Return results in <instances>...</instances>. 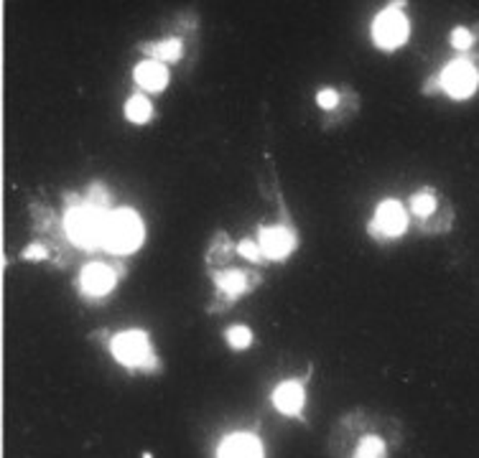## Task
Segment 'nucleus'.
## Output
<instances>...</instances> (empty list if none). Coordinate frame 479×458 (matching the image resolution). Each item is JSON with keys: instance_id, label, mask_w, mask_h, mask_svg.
<instances>
[{"instance_id": "21", "label": "nucleus", "mask_w": 479, "mask_h": 458, "mask_svg": "<svg viewBox=\"0 0 479 458\" xmlns=\"http://www.w3.org/2000/svg\"><path fill=\"white\" fill-rule=\"evenodd\" d=\"M26 257H28V260H44V257H46V249L41 248V245H31V248L26 249Z\"/></svg>"}, {"instance_id": "7", "label": "nucleus", "mask_w": 479, "mask_h": 458, "mask_svg": "<svg viewBox=\"0 0 479 458\" xmlns=\"http://www.w3.org/2000/svg\"><path fill=\"white\" fill-rule=\"evenodd\" d=\"M116 286V272L102 263H90L79 272V288L87 296H105Z\"/></svg>"}, {"instance_id": "13", "label": "nucleus", "mask_w": 479, "mask_h": 458, "mask_svg": "<svg viewBox=\"0 0 479 458\" xmlns=\"http://www.w3.org/2000/svg\"><path fill=\"white\" fill-rule=\"evenodd\" d=\"M151 113H154V107L143 95H133L125 105V114H128L131 122H146L151 117Z\"/></svg>"}, {"instance_id": "20", "label": "nucleus", "mask_w": 479, "mask_h": 458, "mask_svg": "<svg viewBox=\"0 0 479 458\" xmlns=\"http://www.w3.org/2000/svg\"><path fill=\"white\" fill-rule=\"evenodd\" d=\"M240 255H245V257H248V260H260V255H263V249L258 248V245H255V242H252V240H243V242H240Z\"/></svg>"}, {"instance_id": "9", "label": "nucleus", "mask_w": 479, "mask_h": 458, "mask_svg": "<svg viewBox=\"0 0 479 458\" xmlns=\"http://www.w3.org/2000/svg\"><path fill=\"white\" fill-rule=\"evenodd\" d=\"M296 248V237L286 227H266L260 229V249L273 260H283L291 249Z\"/></svg>"}, {"instance_id": "1", "label": "nucleus", "mask_w": 479, "mask_h": 458, "mask_svg": "<svg viewBox=\"0 0 479 458\" xmlns=\"http://www.w3.org/2000/svg\"><path fill=\"white\" fill-rule=\"evenodd\" d=\"M436 87L439 92H446L451 99H469L479 87V69L475 61L467 57L451 59L439 75L426 84V92Z\"/></svg>"}, {"instance_id": "17", "label": "nucleus", "mask_w": 479, "mask_h": 458, "mask_svg": "<svg viewBox=\"0 0 479 458\" xmlns=\"http://www.w3.org/2000/svg\"><path fill=\"white\" fill-rule=\"evenodd\" d=\"M475 31H469V28H464V26H457L454 31H451V46L457 49V51H469L472 46H475Z\"/></svg>"}, {"instance_id": "5", "label": "nucleus", "mask_w": 479, "mask_h": 458, "mask_svg": "<svg viewBox=\"0 0 479 458\" xmlns=\"http://www.w3.org/2000/svg\"><path fill=\"white\" fill-rule=\"evenodd\" d=\"M108 217L97 207H77L67 214V232L77 242L79 248H95L105 237Z\"/></svg>"}, {"instance_id": "18", "label": "nucleus", "mask_w": 479, "mask_h": 458, "mask_svg": "<svg viewBox=\"0 0 479 458\" xmlns=\"http://www.w3.org/2000/svg\"><path fill=\"white\" fill-rule=\"evenodd\" d=\"M228 342L232 349H245L252 344V334H250L248 326H230L228 328Z\"/></svg>"}, {"instance_id": "2", "label": "nucleus", "mask_w": 479, "mask_h": 458, "mask_svg": "<svg viewBox=\"0 0 479 458\" xmlns=\"http://www.w3.org/2000/svg\"><path fill=\"white\" fill-rule=\"evenodd\" d=\"M143 242V222L140 217L131 209L113 211L108 217V225H105V237H102V245L116 252V255H128L133 252L138 245Z\"/></svg>"}, {"instance_id": "12", "label": "nucleus", "mask_w": 479, "mask_h": 458, "mask_svg": "<svg viewBox=\"0 0 479 458\" xmlns=\"http://www.w3.org/2000/svg\"><path fill=\"white\" fill-rule=\"evenodd\" d=\"M439 207V196H436V191L431 189H423L419 193H413V199H411V211L419 217V219H428L434 211Z\"/></svg>"}, {"instance_id": "11", "label": "nucleus", "mask_w": 479, "mask_h": 458, "mask_svg": "<svg viewBox=\"0 0 479 458\" xmlns=\"http://www.w3.org/2000/svg\"><path fill=\"white\" fill-rule=\"evenodd\" d=\"M135 82L148 92H161L169 84V72H166V67L161 61L148 59V61H140L135 67Z\"/></svg>"}, {"instance_id": "8", "label": "nucleus", "mask_w": 479, "mask_h": 458, "mask_svg": "<svg viewBox=\"0 0 479 458\" xmlns=\"http://www.w3.org/2000/svg\"><path fill=\"white\" fill-rule=\"evenodd\" d=\"M304 402H307V392H304V384H301V382H281V384L273 390V405H275L283 415H299V413L304 410Z\"/></svg>"}, {"instance_id": "19", "label": "nucleus", "mask_w": 479, "mask_h": 458, "mask_svg": "<svg viewBox=\"0 0 479 458\" xmlns=\"http://www.w3.org/2000/svg\"><path fill=\"white\" fill-rule=\"evenodd\" d=\"M316 102H319V107H324V110H331V107H337V102H339V95H337L334 90H322V92L316 95Z\"/></svg>"}, {"instance_id": "3", "label": "nucleus", "mask_w": 479, "mask_h": 458, "mask_svg": "<svg viewBox=\"0 0 479 458\" xmlns=\"http://www.w3.org/2000/svg\"><path fill=\"white\" fill-rule=\"evenodd\" d=\"M113 357L117 362L131 367V369H154L156 367V354L151 339L143 334V331H123L117 334L113 344Z\"/></svg>"}, {"instance_id": "15", "label": "nucleus", "mask_w": 479, "mask_h": 458, "mask_svg": "<svg viewBox=\"0 0 479 458\" xmlns=\"http://www.w3.org/2000/svg\"><path fill=\"white\" fill-rule=\"evenodd\" d=\"M217 286L222 288L228 296H240L243 290H245V272H222V275H217Z\"/></svg>"}, {"instance_id": "14", "label": "nucleus", "mask_w": 479, "mask_h": 458, "mask_svg": "<svg viewBox=\"0 0 479 458\" xmlns=\"http://www.w3.org/2000/svg\"><path fill=\"white\" fill-rule=\"evenodd\" d=\"M387 456V448H385V440L378 436H367V438L357 446L355 458H385Z\"/></svg>"}, {"instance_id": "4", "label": "nucleus", "mask_w": 479, "mask_h": 458, "mask_svg": "<svg viewBox=\"0 0 479 458\" xmlns=\"http://www.w3.org/2000/svg\"><path fill=\"white\" fill-rule=\"evenodd\" d=\"M411 36V23L401 11V5H390L380 11L372 20V41L383 51H395Z\"/></svg>"}, {"instance_id": "6", "label": "nucleus", "mask_w": 479, "mask_h": 458, "mask_svg": "<svg viewBox=\"0 0 479 458\" xmlns=\"http://www.w3.org/2000/svg\"><path fill=\"white\" fill-rule=\"evenodd\" d=\"M408 229V214L403 209L398 199H385L378 204L375 217L370 222V232L375 237H385V240H395Z\"/></svg>"}, {"instance_id": "10", "label": "nucleus", "mask_w": 479, "mask_h": 458, "mask_svg": "<svg viewBox=\"0 0 479 458\" xmlns=\"http://www.w3.org/2000/svg\"><path fill=\"white\" fill-rule=\"evenodd\" d=\"M217 458H263V446L255 436L237 433V436L222 440Z\"/></svg>"}, {"instance_id": "16", "label": "nucleus", "mask_w": 479, "mask_h": 458, "mask_svg": "<svg viewBox=\"0 0 479 458\" xmlns=\"http://www.w3.org/2000/svg\"><path fill=\"white\" fill-rule=\"evenodd\" d=\"M151 49V54L158 59H166V61H176V59L181 57V41L179 38H169V41H161V43H156V46H148Z\"/></svg>"}]
</instances>
